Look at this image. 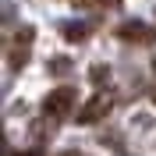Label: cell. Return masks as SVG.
<instances>
[{"mask_svg":"<svg viewBox=\"0 0 156 156\" xmlns=\"http://www.w3.org/2000/svg\"><path fill=\"white\" fill-rule=\"evenodd\" d=\"M75 103H78V92L71 85H60V89H53V92L43 99V114H46L50 121H64V117L75 110Z\"/></svg>","mask_w":156,"mask_h":156,"instance_id":"obj_1","label":"cell"},{"mask_svg":"<svg viewBox=\"0 0 156 156\" xmlns=\"http://www.w3.org/2000/svg\"><path fill=\"white\" fill-rule=\"evenodd\" d=\"M110 107H114V103H110L107 92H96L92 99H85V103H82V110H78V121H82V124H96V121H103V117L110 114Z\"/></svg>","mask_w":156,"mask_h":156,"instance_id":"obj_2","label":"cell"},{"mask_svg":"<svg viewBox=\"0 0 156 156\" xmlns=\"http://www.w3.org/2000/svg\"><path fill=\"white\" fill-rule=\"evenodd\" d=\"M117 36L124 39V43H156V29L146 25V21H124L117 29Z\"/></svg>","mask_w":156,"mask_h":156,"instance_id":"obj_3","label":"cell"},{"mask_svg":"<svg viewBox=\"0 0 156 156\" xmlns=\"http://www.w3.org/2000/svg\"><path fill=\"white\" fill-rule=\"evenodd\" d=\"M32 36H36L32 29H18V36H14V43H11V50H7L11 68H21V64L29 60V43H32Z\"/></svg>","mask_w":156,"mask_h":156,"instance_id":"obj_4","label":"cell"},{"mask_svg":"<svg viewBox=\"0 0 156 156\" xmlns=\"http://www.w3.org/2000/svg\"><path fill=\"white\" fill-rule=\"evenodd\" d=\"M60 32H64V39H71V43L89 39V25H82V21H64V25H60Z\"/></svg>","mask_w":156,"mask_h":156,"instance_id":"obj_5","label":"cell"},{"mask_svg":"<svg viewBox=\"0 0 156 156\" xmlns=\"http://www.w3.org/2000/svg\"><path fill=\"white\" fill-rule=\"evenodd\" d=\"M92 85H96V89L110 85V68H107V64H96V68H92Z\"/></svg>","mask_w":156,"mask_h":156,"instance_id":"obj_6","label":"cell"},{"mask_svg":"<svg viewBox=\"0 0 156 156\" xmlns=\"http://www.w3.org/2000/svg\"><path fill=\"white\" fill-rule=\"evenodd\" d=\"M75 7H103V11H110V7H121V0H75Z\"/></svg>","mask_w":156,"mask_h":156,"instance_id":"obj_7","label":"cell"},{"mask_svg":"<svg viewBox=\"0 0 156 156\" xmlns=\"http://www.w3.org/2000/svg\"><path fill=\"white\" fill-rule=\"evenodd\" d=\"M71 68V60L68 57H57V60H50V71H68Z\"/></svg>","mask_w":156,"mask_h":156,"instance_id":"obj_8","label":"cell"},{"mask_svg":"<svg viewBox=\"0 0 156 156\" xmlns=\"http://www.w3.org/2000/svg\"><path fill=\"white\" fill-rule=\"evenodd\" d=\"M60 156H85V153H75V149H68V153H60Z\"/></svg>","mask_w":156,"mask_h":156,"instance_id":"obj_9","label":"cell"},{"mask_svg":"<svg viewBox=\"0 0 156 156\" xmlns=\"http://www.w3.org/2000/svg\"><path fill=\"white\" fill-rule=\"evenodd\" d=\"M153 71H156V57H153Z\"/></svg>","mask_w":156,"mask_h":156,"instance_id":"obj_10","label":"cell"},{"mask_svg":"<svg viewBox=\"0 0 156 156\" xmlns=\"http://www.w3.org/2000/svg\"><path fill=\"white\" fill-rule=\"evenodd\" d=\"M153 99H156V96H153Z\"/></svg>","mask_w":156,"mask_h":156,"instance_id":"obj_11","label":"cell"}]
</instances>
